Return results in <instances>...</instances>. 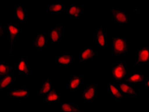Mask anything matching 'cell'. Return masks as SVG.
<instances>
[{
	"label": "cell",
	"instance_id": "2",
	"mask_svg": "<svg viewBox=\"0 0 149 112\" xmlns=\"http://www.w3.org/2000/svg\"><path fill=\"white\" fill-rule=\"evenodd\" d=\"M127 68V64L123 61L112 63L111 76L117 82H123L129 75Z\"/></svg>",
	"mask_w": 149,
	"mask_h": 112
},
{
	"label": "cell",
	"instance_id": "4",
	"mask_svg": "<svg viewBox=\"0 0 149 112\" xmlns=\"http://www.w3.org/2000/svg\"><path fill=\"white\" fill-rule=\"evenodd\" d=\"M98 93L97 83H91L83 90L81 97L87 102H92L95 100Z\"/></svg>",
	"mask_w": 149,
	"mask_h": 112
},
{
	"label": "cell",
	"instance_id": "8",
	"mask_svg": "<svg viewBox=\"0 0 149 112\" xmlns=\"http://www.w3.org/2000/svg\"><path fill=\"white\" fill-rule=\"evenodd\" d=\"M149 63V47L145 46L139 48L136 51V59L134 66H137L141 64Z\"/></svg>",
	"mask_w": 149,
	"mask_h": 112
},
{
	"label": "cell",
	"instance_id": "3",
	"mask_svg": "<svg viewBox=\"0 0 149 112\" xmlns=\"http://www.w3.org/2000/svg\"><path fill=\"white\" fill-rule=\"evenodd\" d=\"M21 32V30L17 26L14 24L8 23V41L10 43V46L8 48V52L12 55L14 49V43L19 36V34Z\"/></svg>",
	"mask_w": 149,
	"mask_h": 112
},
{
	"label": "cell",
	"instance_id": "28",
	"mask_svg": "<svg viewBox=\"0 0 149 112\" xmlns=\"http://www.w3.org/2000/svg\"></svg>",
	"mask_w": 149,
	"mask_h": 112
},
{
	"label": "cell",
	"instance_id": "1",
	"mask_svg": "<svg viewBox=\"0 0 149 112\" xmlns=\"http://www.w3.org/2000/svg\"><path fill=\"white\" fill-rule=\"evenodd\" d=\"M110 46L112 53L116 57L125 55L129 52L130 45L127 40L124 37H112Z\"/></svg>",
	"mask_w": 149,
	"mask_h": 112
},
{
	"label": "cell",
	"instance_id": "7",
	"mask_svg": "<svg viewBox=\"0 0 149 112\" xmlns=\"http://www.w3.org/2000/svg\"><path fill=\"white\" fill-rule=\"evenodd\" d=\"M63 26L52 27L48 32V40L53 44L58 45L59 44L60 41L63 37Z\"/></svg>",
	"mask_w": 149,
	"mask_h": 112
},
{
	"label": "cell",
	"instance_id": "5",
	"mask_svg": "<svg viewBox=\"0 0 149 112\" xmlns=\"http://www.w3.org/2000/svg\"><path fill=\"white\" fill-rule=\"evenodd\" d=\"M110 11L112 19L118 25H124L129 22V15L127 12L116 8H111Z\"/></svg>",
	"mask_w": 149,
	"mask_h": 112
},
{
	"label": "cell",
	"instance_id": "21",
	"mask_svg": "<svg viewBox=\"0 0 149 112\" xmlns=\"http://www.w3.org/2000/svg\"><path fill=\"white\" fill-rule=\"evenodd\" d=\"M52 86L51 78H47L40 84L38 91V95L45 96L51 90Z\"/></svg>",
	"mask_w": 149,
	"mask_h": 112
},
{
	"label": "cell",
	"instance_id": "15",
	"mask_svg": "<svg viewBox=\"0 0 149 112\" xmlns=\"http://www.w3.org/2000/svg\"><path fill=\"white\" fill-rule=\"evenodd\" d=\"M96 44L101 48H106L107 47V37L105 30L102 28V26H100L96 30L95 33Z\"/></svg>",
	"mask_w": 149,
	"mask_h": 112
},
{
	"label": "cell",
	"instance_id": "22",
	"mask_svg": "<svg viewBox=\"0 0 149 112\" xmlns=\"http://www.w3.org/2000/svg\"><path fill=\"white\" fill-rule=\"evenodd\" d=\"M15 81V78L10 75L0 77V90L3 91L9 88Z\"/></svg>",
	"mask_w": 149,
	"mask_h": 112
},
{
	"label": "cell",
	"instance_id": "24",
	"mask_svg": "<svg viewBox=\"0 0 149 112\" xmlns=\"http://www.w3.org/2000/svg\"><path fill=\"white\" fill-rule=\"evenodd\" d=\"M13 68L10 63H1L0 64V77L10 75Z\"/></svg>",
	"mask_w": 149,
	"mask_h": 112
},
{
	"label": "cell",
	"instance_id": "23",
	"mask_svg": "<svg viewBox=\"0 0 149 112\" xmlns=\"http://www.w3.org/2000/svg\"><path fill=\"white\" fill-rule=\"evenodd\" d=\"M15 18L21 22H26L25 9L21 4H18L15 7Z\"/></svg>",
	"mask_w": 149,
	"mask_h": 112
},
{
	"label": "cell",
	"instance_id": "10",
	"mask_svg": "<svg viewBox=\"0 0 149 112\" xmlns=\"http://www.w3.org/2000/svg\"><path fill=\"white\" fill-rule=\"evenodd\" d=\"M95 57V50L94 48H83L78 53V62L86 63Z\"/></svg>",
	"mask_w": 149,
	"mask_h": 112
},
{
	"label": "cell",
	"instance_id": "9",
	"mask_svg": "<svg viewBox=\"0 0 149 112\" xmlns=\"http://www.w3.org/2000/svg\"><path fill=\"white\" fill-rule=\"evenodd\" d=\"M146 78L147 76L145 74L143 73L141 71H135L133 73L129 74L123 82L134 86L141 82H145Z\"/></svg>",
	"mask_w": 149,
	"mask_h": 112
},
{
	"label": "cell",
	"instance_id": "13",
	"mask_svg": "<svg viewBox=\"0 0 149 112\" xmlns=\"http://www.w3.org/2000/svg\"><path fill=\"white\" fill-rule=\"evenodd\" d=\"M118 86L121 90V92L124 95L128 96L132 98L135 97V96L139 95V92L133 85L125 82H118Z\"/></svg>",
	"mask_w": 149,
	"mask_h": 112
},
{
	"label": "cell",
	"instance_id": "16",
	"mask_svg": "<svg viewBox=\"0 0 149 112\" xmlns=\"http://www.w3.org/2000/svg\"><path fill=\"white\" fill-rule=\"evenodd\" d=\"M107 88L109 94L116 101L125 98L124 95L121 92V90L115 82H109L107 84Z\"/></svg>",
	"mask_w": 149,
	"mask_h": 112
},
{
	"label": "cell",
	"instance_id": "14",
	"mask_svg": "<svg viewBox=\"0 0 149 112\" xmlns=\"http://www.w3.org/2000/svg\"><path fill=\"white\" fill-rule=\"evenodd\" d=\"M75 59L73 55L68 53H63L56 57L55 61L59 66L68 67L73 64Z\"/></svg>",
	"mask_w": 149,
	"mask_h": 112
},
{
	"label": "cell",
	"instance_id": "6",
	"mask_svg": "<svg viewBox=\"0 0 149 112\" xmlns=\"http://www.w3.org/2000/svg\"><path fill=\"white\" fill-rule=\"evenodd\" d=\"M8 95L11 99L24 100L29 97L30 92L29 89L23 86L15 89L9 90Z\"/></svg>",
	"mask_w": 149,
	"mask_h": 112
},
{
	"label": "cell",
	"instance_id": "19",
	"mask_svg": "<svg viewBox=\"0 0 149 112\" xmlns=\"http://www.w3.org/2000/svg\"><path fill=\"white\" fill-rule=\"evenodd\" d=\"M61 99V96L58 92H56L54 86H52L51 90L45 95V102L49 104H52V102H59Z\"/></svg>",
	"mask_w": 149,
	"mask_h": 112
},
{
	"label": "cell",
	"instance_id": "17",
	"mask_svg": "<svg viewBox=\"0 0 149 112\" xmlns=\"http://www.w3.org/2000/svg\"><path fill=\"white\" fill-rule=\"evenodd\" d=\"M83 13V9L80 4H70L67 10V14L72 18H80Z\"/></svg>",
	"mask_w": 149,
	"mask_h": 112
},
{
	"label": "cell",
	"instance_id": "25",
	"mask_svg": "<svg viewBox=\"0 0 149 112\" xmlns=\"http://www.w3.org/2000/svg\"><path fill=\"white\" fill-rule=\"evenodd\" d=\"M63 9V6L62 4H50L48 5L49 12L56 15L60 14Z\"/></svg>",
	"mask_w": 149,
	"mask_h": 112
},
{
	"label": "cell",
	"instance_id": "11",
	"mask_svg": "<svg viewBox=\"0 0 149 112\" xmlns=\"http://www.w3.org/2000/svg\"><path fill=\"white\" fill-rule=\"evenodd\" d=\"M14 69L27 76H30V66L27 63L26 57L24 56H21L15 63Z\"/></svg>",
	"mask_w": 149,
	"mask_h": 112
},
{
	"label": "cell",
	"instance_id": "26",
	"mask_svg": "<svg viewBox=\"0 0 149 112\" xmlns=\"http://www.w3.org/2000/svg\"><path fill=\"white\" fill-rule=\"evenodd\" d=\"M144 86L146 88H149V77H147L145 81L144 84Z\"/></svg>",
	"mask_w": 149,
	"mask_h": 112
},
{
	"label": "cell",
	"instance_id": "18",
	"mask_svg": "<svg viewBox=\"0 0 149 112\" xmlns=\"http://www.w3.org/2000/svg\"><path fill=\"white\" fill-rule=\"evenodd\" d=\"M48 38L45 34H38L35 37L33 47L38 49H42L47 48L48 45Z\"/></svg>",
	"mask_w": 149,
	"mask_h": 112
},
{
	"label": "cell",
	"instance_id": "12",
	"mask_svg": "<svg viewBox=\"0 0 149 112\" xmlns=\"http://www.w3.org/2000/svg\"><path fill=\"white\" fill-rule=\"evenodd\" d=\"M83 78L80 75L75 74L67 81V88L69 91H78L83 85Z\"/></svg>",
	"mask_w": 149,
	"mask_h": 112
},
{
	"label": "cell",
	"instance_id": "20",
	"mask_svg": "<svg viewBox=\"0 0 149 112\" xmlns=\"http://www.w3.org/2000/svg\"><path fill=\"white\" fill-rule=\"evenodd\" d=\"M61 112H84V110L77 104L70 102L60 104L59 106Z\"/></svg>",
	"mask_w": 149,
	"mask_h": 112
},
{
	"label": "cell",
	"instance_id": "27",
	"mask_svg": "<svg viewBox=\"0 0 149 112\" xmlns=\"http://www.w3.org/2000/svg\"><path fill=\"white\" fill-rule=\"evenodd\" d=\"M3 26H1V36H4L3 29H2Z\"/></svg>",
	"mask_w": 149,
	"mask_h": 112
}]
</instances>
